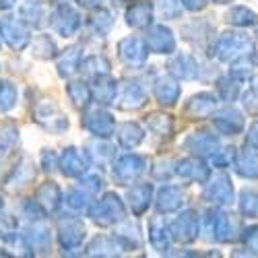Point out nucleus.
Listing matches in <instances>:
<instances>
[{"label":"nucleus","instance_id":"obj_1","mask_svg":"<svg viewBox=\"0 0 258 258\" xmlns=\"http://www.w3.org/2000/svg\"><path fill=\"white\" fill-rule=\"evenodd\" d=\"M254 50V41L246 33H235L227 31L217 37V41L213 44V56H217L221 62H233L235 58L252 54Z\"/></svg>","mask_w":258,"mask_h":258},{"label":"nucleus","instance_id":"obj_2","mask_svg":"<svg viewBox=\"0 0 258 258\" xmlns=\"http://www.w3.org/2000/svg\"><path fill=\"white\" fill-rule=\"evenodd\" d=\"M207 221L211 225V240L219 242V244H227V242H235L242 238V225L238 219H231V215L211 209L207 213Z\"/></svg>","mask_w":258,"mask_h":258},{"label":"nucleus","instance_id":"obj_3","mask_svg":"<svg viewBox=\"0 0 258 258\" xmlns=\"http://www.w3.org/2000/svg\"><path fill=\"white\" fill-rule=\"evenodd\" d=\"M205 201L213 203L215 207H225L229 203H233V184L229 180V176L219 174L215 176L203 190Z\"/></svg>","mask_w":258,"mask_h":258},{"label":"nucleus","instance_id":"obj_4","mask_svg":"<svg viewBox=\"0 0 258 258\" xmlns=\"http://www.w3.org/2000/svg\"><path fill=\"white\" fill-rule=\"evenodd\" d=\"M213 124H215V128H217V131H219L221 135H225V137L240 135V133L244 131V126H246L244 114H242L240 110H235V107H231V105L223 107L221 112L215 114V116H213Z\"/></svg>","mask_w":258,"mask_h":258},{"label":"nucleus","instance_id":"obj_5","mask_svg":"<svg viewBox=\"0 0 258 258\" xmlns=\"http://www.w3.org/2000/svg\"><path fill=\"white\" fill-rule=\"evenodd\" d=\"M171 238L184 244H190L199 238V217L195 211L182 213L174 221V225H171Z\"/></svg>","mask_w":258,"mask_h":258},{"label":"nucleus","instance_id":"obj_6","mask_svg":"<svg viewBox=\"0 0 258 258\" xmlns=\"http://www.w3.org/2000/svg\"><path fill=\"white\" fill-rule=\"evenodd\" d=\"M235 174L246 180H258V151L246 145L240 153H235L233 159Z\"/></svg>","mask_w":258,"mask_h":258},{"label":"nucleus","instance_id":"obj_7","mask_svg":"<svg viewBox=\"0 0 258 258\" xmlns=\"http://www.w3.org/2000/svg\"><path fill=\"white\" fill-rule=\"evenodd\" d=\"M184 145H186V149H188L192 155L209 157V155H213V153L219 149V139L215 137L213 133L199 131V133H195V135H190Z\"/></svg>","mask_w":258,"mask_h":258},{"label":"nucleus","instance_id":"obj_8","mask_svg":"<svg viewBox=\"0 0 258 258\" xmlns=\"http://www.w3.org/2000/svg\"><path fill=\"white\" fill-rule=\"evenodd\" d=\"M215 107H217V97L213 93H199L188 101L186 116H190L192 120H203V118L213 116Z\"/></svg>","mask_w":258,"mask_h":258},{"label":"nucleus","instance_id":"obj_9","mask_svg":"<svg viewBox=\"0 0 258 258\" xmlns=\"http://www.w3.org/2000/svg\"><path fill=\"white\" fill-rule=\"evenodd\" d=\"M178 176L188 180V182H207L211 169L207 167L205 161L201 159H184L178 163Z\"/></svg>","mask_w":258,"mask_h":258},{"label":"nucleus","instance_id":"obj_10","mask_svg":"<svg viewBox=\"0 0 258 258\" xmlns=\"http://www.w3.org/2000/svg\"><path fill=\"white\" fill-rule=\"evenodd\" d=\"M147 41H149V46H151L157 54H171L176 50L174 35H171V31L167 27H163V25L153 27L151 33H149V37H147Z\"/></svg>","mask_w":258,"mask_h":258},{"label":"nucleus","instance_id":"obj_11","mask_svg":"<svg viewBox=\"0 0 258 258\" xmlns=\"http://www.w3.org/2000/svg\"><path fill=\"white\" fill-rule=\"evenodd\" d=\"M155 97L159 103L163 105H174L180 97V85L176 81H171V79H165L161 77L159 81H155Z\"/></svg>","mask_w":258,"mask_h":258},{"label":"nucleus","instance_id":"obj_12","mask_svg":"<svg viewBox=\"0 0 258 258\" xmlns=\"http://www.w3.org/2000/svg\"><path fill=\"white\" fill-rule=\"evenodd\" d=\"M184 205V192L178 186H165L159 192V211L161 213H171V211H178Z\"/></svg>","mask_w":258,"mask_h":258},{"label":"nucleus","instance_id":"obj_13","mask_svg":"<svg viewBox=\"0 0 258 258\" xmlns=\"http://www.w3.org/2000/svg\"><path fill=\"white\" fill-rule=\"evenodd\" d=\"M145 169V159L139 157V155H128V157H122L118 161V169L114 171V174L122 180V182H128L131 178H137L141 171Z\"/></svg>","mask_w":258,"mask_h":258},{"label":"nucleus","instance_id":"obj_14","mask_svg":"<svg viewBox=\"0 0 258 258\" xmlns=\"http://www.w3.org/2000/svg\"><path fill=\"white\" fill-rule=\"evenodd\" d=\"M199 62L192 58V56H188V54H182V56H176L174 58V62H171V73H174L176 77H180V79H186V81H190V79H197L199 77Z\"/></svg>","mask_w":258,"mask_h":258},{"label":"nucleus","instance_id":"obj_15","mask_svg":"<svg viewBox=\"0 0 258 258\" xmlns=\"http://www.w3.org/2000/svg\"><path fill=\"white\" fill-rule=\"evenodd\" d=\"M227 23L235 27H254L258 25V15L248 7H233L227 13Z\"/></svg>","mask_w":258,"mask_h":258},{"label":"nucleus","instance_id":"obj_16","mask_svg":"<svg viewBox=\"0 0 258 258\" xmlns=\"http://www.w3.org/2000/svg\"><path fill=\"white\" fill-rule=\"evenodd\" d=\"M85 126L89 128L91 133H95L97 137H107L112 133V118L107 116V114H101V112H95V114H89L87 120H85Z\"/></svg>","mask_w":258,"mask_h":258},{"label":"nucleus","instance_id":"obj_17","mask_svg":"<svg viewBox=\"0 0 258 258\" xmlns=\"http://www.w3.org/2000/svg\"><path fill=\"white\" fill-rule=\"evenodd\" d=\"M217 93H219V97H221L223 101H227V103L235 101V99H238V95H240V79H235V77H231V75L221 77V79L217 81Z\"/></svg>","mask_w":258,"mask_h":258},{"label":"nucleus","instance_id":"obj_18","mask_svg":"<svg viewBox=\"0 0 258 258\" xmlns=\"http://www.w3.org/2000/svg\"><path fill=\"white\" fill-rule=\"evenodd\" d=\"M240 213L244 217H250V219H258V190H242L240 195Z\"/></svg>","mask_w":258,"mask_h":258},{"label":"nucleus","instance_id":"obj_19","mask_svg":"<svg viewBox=\"0 0 258 258\" xmlns=\"http://www.w3.org/2000/svg\"><path fill=\"white\" fill-rule=\"evenodd\" d=\"M242 105H244V110H246L250 116L258 118V75H254V77L250 79L248 89H246V93L242 95Z\"/></svg>","mask_w":258,"mask_h":258},{"label":"nucleus","instance_id":"obj_20","mask_svg":"<svg viewBox=\"0 0 258 258\" xmlns=\"http://www.w3.org/2000/svg\"><path fill=\"white\" fill-rule=\"evenodd\" d=\"M128 23L135 27H147L151 23V5L149 3H139L128 11Z\"/></svg>","mask_w":258,"mask_h":258},{"label":"nucleus","instance_id":"obj_21","mask_svg":"<svg viewBox=\"0 0 258 258\" xmlns=\"http://www.w3.org/2000/svg\"><path fill=\"white\" fill-rule=\"evenodd\" d=\"M151 244L159 250V252H165L167 246H169V235H167V229H165V223L161 219H155L151 223Z\"/></svg>","mask_w":258,"mask_h":258},{"label":"nucleus","instance_id":"obj_22","mask_svg":"<svg viewBox=\"0 0 258 258\" xmlns=\"http://www.w3.org/2000/svg\"><path fill=\"white\" fill-rule=\"evenodd\" d=\"M151 201V186H137L131 192V207L135 209V213H143L149 207Z\"/></svg>","mask_w":258,"mask_h":258},{"label":"nucleus","instance_id":"obj_23","mask_svg":"<svg viewBox=\"0 0 258 258\" xmlns=\"http://www.w3.org/2000/svg\"><path fill=\"white\" fill-rule=\"evenodd\" d=\"M62 171L69 176H75V174H81V171L85 169L83 165V159L79 157V153L75 151V149H69L67 153H64V161H62Z\"/></svg>","mask_w":258,"mask_h":258},{"label":"nucleus","instance_id":"obj_24","mask_svg":"<svg viewBox=\"0 0 258 258\" xmlns=\"http://www.w3.org/2000/svg\"><path fill=\"white\" fill-rule=\"evenodd\" d=\"M242 240H244L246 254L258 256V225H250L248 229H244L242 231Z\"/></svg>","mask_w":258,"mask_h":258},{"label":"nucleus","instance_id":"obj_25","mask_svg":"<svg viewBox=\"0 0 258 258\" xmlns=\"http://www.w3.org/2000/svg\"><path fill=\"white\" fill-rule=\"evenodd\" d=\"M246 145H250L252 149L258 151V120H254L248 128V135H246Z\"/></svg>","mask_w":258,"mask_h":258},{"label":"nucleus","instance_id":"obj_26","mask_svg":"<svg viewBox=\"0 0 258 258\" xmlns=\"http://www.w3.org/2000/svg\"><path fill=\"white\" fill-rule=\"evenodd\" d=\"M180 3H182V7L188 9V11H201V9H205L207 0H180Z\"/></svg>","mask_w":258,"mask_h":258},{"label":"nucleus","instance_id":"obj_27","mask_svg":"<svg viewBox=\"0 0 258 258\" xmlns=\"http://www.w3.org/2000/svg\"><path fill=\"white\" fill-rule=\"evenodd\" d=\"M79 3H81V5H85V7H91V5H95V3H97V0H79Z\"/></svg>","mask_w":258,"mask_h":258},{"label":"nucleus","instance_id":"obj_28","mask_svg":"<svg viewBox=\"0 0 258 258\" xmlns=\"http://www.w3.org/2000/svg\"><path fill=\"white\" fill-rule=\"evenodd\" d=\"M213 3H217V5H229V3H233V0H213Z\"/></svg>","mask_w":258,"mask_h":258}]
</instances>
